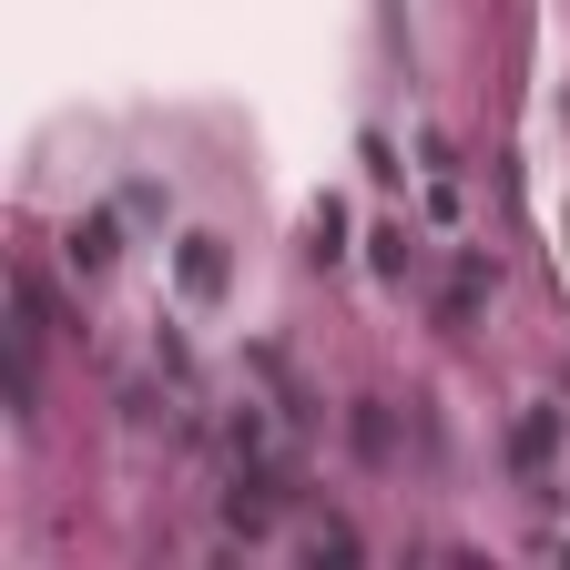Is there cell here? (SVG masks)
Masks as SVG:
<instances>
[{
	"instance_id": "obj_1",
	"label": "cell",
	"mask_w": 570,
	"mask_h": 570,
	"mask_svg": "<svg viewBox=\"0 0 570 570\" xmlns=\"http://www.w3.org/2000/svg\"><path fill=\"white\" fill-rule=\"evenodd\" d=\"M174 275H184V296H225V245H214V235H184Z\"/></svg>"
},
{
	"instance_id": "obj_2",
	"label": "cell",
	"mask_w": 570,
	"mask_h": 570,
	"mask_svg": "<svg viewBox=\"0 0 570 570\" xmlns=\"http://www.w3.org/2000/svg\"><path fill=\"white\" fill-rule=\"evenodd\" d=\"M122 255V225H112V214H82V225H71V265H82V275H102Z\"/></svg>"
},
{
	"instance_id": "obj_3",
	"label": "cell",
	"mask_w": 570,
	"mask_h": 570,
	"mask_svg": "<svg viewBox=\"0 0 570 570\" xmlns=\"http://www.w3.org/2000/svg\"><path fill=\"white\" fill-rule=\"evenodd\" d=\"M550 439H560V417H550V407H530V417H520V459H550Z\"/></svg>"
}]
</instances>
